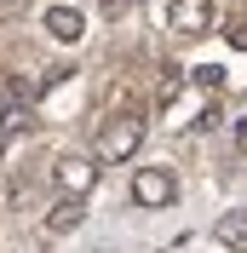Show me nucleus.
Segmentation results:
<instances>
[{
	"label": "nucleus",
	"instance_id": "obj_10",
	"mask_svg": "<svg viewBox=\"0 0 247 253\" xmlns=\"http://www.w3.org/2000/svg\"><path fill=\"white\" fill-rule=\"evenodd\" d=\"M213 126H224V115H218V104H207V110L196 115V132H213Z\"/></svg>",
	"mask_w": 247,
	"mask_h": 253
},
{
	"label": "nucleus",
	"instance_id": "obj_9",
	"mask_svg": "<svg viewBox=\"0 0 247 253\" xmlns=\"http://www.w3.org/2000/svg\"><path fill=\"white\" fill-rule=\"evenodd\" d=\"M178 86H184V69H161V86H155V98H161V104H172V98H178Z\"/></svg>",
	"mask_w": 247,
	"mask_h": 253
},
{
	"label": "nucleus",
	"instance_id": "obj_7",
	"mask_svg": "<svg viewBox=\"0 0 247 253\" xmlns=\"http://www.w3.org/2000/svg\"><path fill=\"white\" fill-rule=\"evenodd\" d=\"M81 219H86V196H63V202L46 213V230H52V236H69Z\"/></svg>",
	"mask_w": 247,
	"mask_h": 253
},
{
	"label": "nucleus",
	"instance_id": "obj_3",
	"mask_svg": "<svg viewBox=\"0 0 247 253\" xmlns=\"http://www.w3.org/2000/svg\"><path fill=\"white\" fill-rule=\"evenodd\" d=\"M41 29H46L58 46H75L81 35H86V12H81V6H63V0H52L46 12H41Z\"/></svg>",
	"mask_w": 247,
	"mask_h": 253
},
{
	"label": "nucleus",
	"instance_id": "obj_2",
	"mask_svg": "<svg viewBox=\"0 0 247 253\" xmlns=\"http://www.w3.org/2000/svg\"><path fill=\"white\" fill-rule=\"evenodd\" d=\"M132 202H138V207L178 202V178H172L167 167H138V173H132Z\"/></svg>",
	"mask_w": 247,
	"mask_h": 253
},
{
	"label": "nucleus",
	"instance_id": "obj_6",
	"mask_svg": "<svg viewBox=\"0 0 247 253\" xmlns=\"http://www.w3.org/2000/svg\"><path fill=\"white\" fill-rule=\"evenodd\" d=\"M213 242H218V248H236V253L247 248V207L218 213V219H213Z\"/></svg>",
	"mask_w": 247,
	"mask_h": 253
},
{
	"label": "nucleus",
	"instance_id": "obj_5",
	"mask_svg": "<svg viewBox=\"0 0 247 253\" xmlns=\"http://www.w3.org/2000/svg\"><path fill=\"white\" fill-rule=\"evenodd\" d=\"M167 23H172V35L196 41V35L213 29V0H172V6H167Z\"/></svg>",
	"mask_w": 247,
	"mask_h": 253
},
{
	"label": "nucleus",
	"instance_id": "obj_8",
	"mask_svg": "<svg viewBox=\"0 0 247 253\" xmlns=\"http://www.w3.org/2000/svg\"><path fill=\"white\" fill-rule=\"evenodd\" d=\"M184 81H196L201 92H218V86H224V69H218V63H196V69H190Z\"/></svg>",
	"mask_w": 247,
	"mask_h": 253
},
{
	"label": "nucleus",
	"instance_id": "obj_12",
	"mask_svg": "<svg viewBox=\"0 0 247 253\" xmlns=\"http://www.w3.org/2000/svg\"><path fill=\"white\" fill-rule=\"evenodd\" d=\"M236 138H242V150H247V121H242V126H236Z\"/></svg>",
	"mask_w": 247,
	"mask_h": 253
},
{
	"label": "nucleus",
	"instance_id": "obj_4",
	"mask_svg": "<svg viewBox=\"0 0 247 253\" xmlns=\"http://www.w3.org/2000/svg\"><path fill=\"white\" fill-rule=\"evenodd\" d=\"M52 184H58L63 196H86V190L98 184V161H92V156H58Z\"/></svg>",
	"mask_w": 247,
	"mask_h": 253
},
{
	"label": "nucleus",
	"instance_id": "obj_1",
	"mask_svg": "<svg viewBox=\"0 0 247 253\" xmlns=\"http://www.w3.org/2000/svg\"><path fill=\"white\" fill-rule=\"evenodd\" d=\"M138 144H144V121H138V115H109V121L98 126L92 161H104V167H121V161L138 156Z\"/></svg>",
	"mask_w": 247,
	"mask_h": 253
},
{
	"label": "nucleus",
	"instance_id": "obj_11",
	"mask_svg": "<svg viewBox=\"0 0 247 253\" xmlns=\"http://www.w3.org/2000/svg\"><path fill=\"white\" fill-rule=\"evenodd\" d=\"M230 46H236V52H247V23H230Z\"/></svg>",
	"mask_w": 247,
	"mask_h": 253
}]
</instances>
